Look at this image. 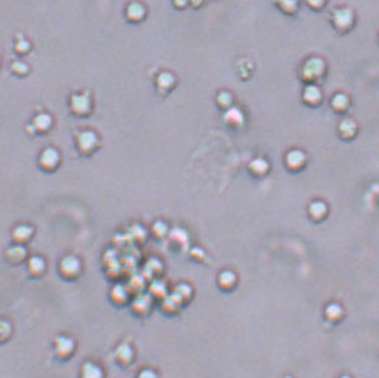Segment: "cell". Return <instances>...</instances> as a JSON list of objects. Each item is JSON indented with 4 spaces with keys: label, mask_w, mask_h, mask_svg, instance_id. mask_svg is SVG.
Segmentation results:
<instances>
[{
    "label": "cell",
    "mask_w": 379,
    "mask_h": 378,
    "mask_svg": "<svg viewBox=\"0 0 379 378\" xmlns=\"http://www.w3.org/2000/svg\"><path fill=\"white\" fill-rule=\"evenodd\" d=\"M59 160H60V155L53 148H47L39 156V164L43 170L47 171L55 170L59 164Z\"/></svg>",
    "instance_id": "6da1fadb"
},
{
    "label": "cell",
    "mask_w": 379,
    "mask_h": 378,
    "mask_svg": "<svg viewBox=\"0 0 379 378\" xmlns=\"http://www.w3.org/2000/svg\"><path fill=\"white\" fill-rule=\"evenodd\" d=\"M60 272L65 278H75L80 272V262L78 258L72 256L63 258L60 262Z\"/></svg>",
    "instance_id": "7a4b0ae2"
},
{
    "label": "cell",
    "mask_w": 379,
    "mask_h": 378,
    "mask_svg": "<svg viewBox=\"0 0 379 378\" xmlns=\"http://www.w3.org/2000/svg\"><path fill=\"white\" fill-rule=\"evenodd\" d=\"M96 143H98L96 135H95L94 132H90V131L82 132V134L78 136V146L83 154H90V152H92V151L96 148Z\"/></svg>",
    "instance_id": "3957f363"
},
{
    "label": "cell",
    "mask_w": 379,
    "mask_h": 378,
    "mask_svg": "<svg viewBox=\"0 0 379 378\" xmlns=\"http://www.w3.org/2000/svg\"><path fill=\"white\" fill-rule=\"evenodd\" d=\"M5 258L9 264H19L21 262H24L27 258V248H24V244H13L9 248H7L5 252Z\"/></svg>",
    "instance_id": "277c9868"
},
{
    "label": "cell",
    "mask_w": 379,
    "mask_h": 378,
    "mask_svg": "<svg viewBox=\"0 0 379 378\" xmlns=\"http://www.w3.org/2000/svg\"><path fill=\"white\" fill-rule=\"evenodd\" d=\"M33 236V228L28 224H19L13 228L12 240L16 244H25Z\"/></svg>",
    "instance_id": "5b68a950"
},
{
    "label": "cell",
    "mask_w": 379,
    "mask_h": 378,
    "mask_svg": "<svg viewBox=\"0 0 379 378\" xmlns=\"http://www.w3.org/2000/svg\"><path fill=\"white\" fill-rule=\"evenodd\" d=\"M71 107L75 114L86 115L90 112L91 103L87 95H73L71 99Z\"/></svg>",
    "instance_id": "8992f818"
},
{
    "label": "cell",
    "mask_w": 379,
    "mask_h": 378,
    "mask_svg": "<svg viewBox=\"0 0 379 378\" xmlns=\"http://www.w3.org/2000/svg\"><path fill=\"white\" fill-rule=\"evenodd\" d=\"M55 352L60 358L69 357L73 352V341L68 337H57L55 341Z\"/></svg>",
    "instance_id": "52a82bcc"
},
{
    "label": "cell",
    "mask_w": 379,
    "mask_h": 378,
    "mask_svg": "<svg viewBox=\"0 0 379 378\" xmlns=\"http://www.w3.org/2000/svg\"><path fill=\"white\" fill-rule=\"evenodd\" d=\"M334 23L339 28H346L353 23V12L349 8L337 10L334 12Z\"/></svg>",
    "instance_id": "ba28073f"
},
{
    "label": "cell",
    "mask_w": 379,
    "mask_h": 378,
    "mask_svg": "<svg viewBox=\"0 0 379 378\" xmlns=\"http://www.w3.org/2000/svg\"><path fill=\"white\" fill-rule=\"evenodd\" d=\"M146 16V10L140 3H131L127 7V18L131 22H140Z\"/></svg>",
    "instance_id": "9c48e42d"
},
{
    "label": "cell",
    "mask_w": 379,
    "mask_h": 378,
    "mask_svg": "<svg viewBox=\"0 0 379 378\" xmlns=\"http://www.w3.org/2000/svg\"><path fill=\"white\" fill-rule=\"evenodd\" d=\"M103 370L94 362H86L82 368V378H103Z\"/></svg>",
    "instance_id": "30bf717a"
},
{
    "label": "cell",
    "mask_w": 379,
    "mask_h": 378,
    "mask_svg": "<svg viewBox=\"0 0 379 378\" xmlns=\"http://www.w3.org/2000/svg\"><path fill=\"white\" fill-rule=\"evenodd\" d=\"M45 262L40 256H32L28 260V272L32 276H40L44 272Z\"/></svg>",
    "instance_id": "8fae6325"
},
{
    "label": "cell",
    "mask_w": 379,
    "mask_h": 378,
    "mask_svg": "<svg viewBox=\"0 0 379 378\" xmlns=\"http://www.w3.org/2000/svg\"><path fill=\"white\" fill-rule=\"evenodd\" d=\"M52 124V119L47 114L37 115L36 118L33 119V128L39 132H45L49 130V127Z\"/></svg>",
    "instance_id": "7c38bea8"
},
{
    "label": "cell",
    "mask_w": 379,
    "mask_h": 378,
    "mask_svg": "<svg viewBox=\"0 0 379 378\" xmlns=\"http://www.w3.org/2000/svg\"><path fill=\"white\" fill-rule=\"evenodd\" d=\"M116 358H118L119 362L122 364H128L132 358V349H131L128 345H120L116 350Z\"/></svg>",
    "instance_id": "4fadbf2b"
},
{
    "label": "cell",
    "mask_w": 379,
    "mask_h": 378,
    "mask_svg": "<svg viewBox=\"0 0 379 378\" xmlns=\"http://www.w3.org/2000/svg\"><path fill=\"white\" fill-rule=\"evenodd\" d=\"M12 334V326L8 321L0 320V342L8 341L9 337Z\"/></svg>",
    "instance_id": "5bb4252c"
},
{
    "label": "cell",
    "mask_w": 379,
    "mask_h": 378,
    "mask_svg": "<svg viewBox=\"0 0 379 378\" xmlns=\"http://www.w3.org/2000/svg\"><path fill=\"white\" fill-rule=\"evenodd\" d=\"M12 71L15 74H25L28 71V66L25 64V63H21V62H16V63H13L12 64Z\"/></svg>",
    "instance_id": "9a60e30c"
},
{
    "label": "cell",
    "mask_w": 379,
    "mask_h": 378,
    "mask_svg": "<svg viewBox=\"0 0 379 378\" xmlns=\"http://www.w3.org/2000/svg\"><path fill=\"white\" fill-rule=\"evenodd\" d=\"M279 3L286 11H294L297 7L298 0H279Z\"/></svg>",
    "instance_id": "2e32d148"
},
{
    "label": "cell",
    "mask_w": 379,
    "mask_h": 378,
    "mask_svg": "<svg viewBox=\"0 0 379 378\" xmlns=\"http://www.w3.org/2000/svg\"><path fill=\"white\" fill-rule=\"evenodd\" d=\"M138 378H158L156 377V374L152 372V370H143V372H140L138 376Z\"/></svg>",
    "instance_id": "e0dca14e"
},
{
    "label": "cell",
    "mask_w": 379,
    "mask_h": 378,
    "mask_svg": "<svg viewBox=\"0 0 379 378\" xmlns=\"http://www.w3.org/2000/svg\"><path fill=\"white\" fill-rule=\"evenodd\" d=\"M309 2V4L311 7H314V8H319V7H322L325 4V0H307Z\"/></svg>",
    "instance_id": "ac0fdd59"
},
{
    "label": "cell",
    "mask_w": 379,
    "mask_h": 378,
    "mask_svg": "<svg viewBox=\"0 0 379 378\" xmlns=\"http://www.w3.org/2000/svg\"><path fill=\"white\" fill-rule=\"evenodd\" d=\"M174 3H175L176 7H179V8H184L186 6L190 3V0H174Z\"/></svg>",
    "instance_id": "d6986e66"
}]
</instances>
